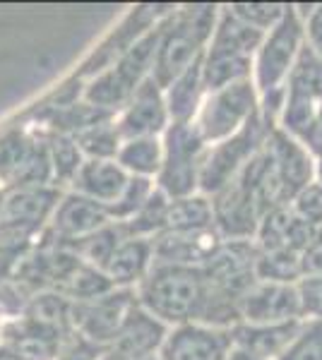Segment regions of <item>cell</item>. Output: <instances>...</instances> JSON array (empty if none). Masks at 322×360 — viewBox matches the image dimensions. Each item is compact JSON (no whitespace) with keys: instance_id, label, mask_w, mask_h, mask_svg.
I'll return each mask as SVG.
<instances>
[{"instance_id":"ee69618b","label":"cell","mask_w":322,"mask_h":360,"mask_svg":"<svg viewBox=\"0 0 322 360\" xmlns=\"http://www.w3.org/2000/svg\"><path fill=\"white\" fill-rule=\"evenodd\" d=\"M0 348H3V324H0Z\"/></svg>"},{"instance_id":"8fae6325","label":"cell","mask_w":322,"mask_h":360,"mask_svg":"<svg viewBox=\"0 0 322 360\" xmlns=\"http://www.w3.org/2000/svg\"><path fill=\"white\" fill-rule=\"evenodd\" d=\"M255 259V240H221L202 264V271L214 291L241 300V295L257 281Z\"/></svg>"},{"instance_id":"83f0119b","label":"cell","mask_w":322,"mask_h":360,"mask_svg":"<svg viewBox=\"0 0 322 360\" xmlns=\"http://www.w3.org/2000/svg\"><path fill=\"white\" fill-rule=\"evenodd\" d=\"M75 142L85 159H116L123 139L116 130V118H111L78 132Z\"/></svg>"},{"instance_id":"e0dca14e","label":"cell","mask_w":322,"mask_h":360,"mask_svg":"<svg viewBox=\"0 0 322 360\" xmlns=\"http://www.w3.org/2000/svg\"><path fill=\"white\" fill-rule=\"evenodd\" d=\"M171 327L159 322L154 315L135 305L130 315L123 322L118 336L113 344L106 348V356L111 360H147L156 358L166 341Z\"/></svg>"},{"instance_id":"836d02e7","label":"cell","mask_w":322,"mask_h":360,"mask_svg":"<svg viewBox=\"0 0 322 360\" xmlns=\"http://www.w3.org/2000/svg\"><path fill=\"white\" fill-rule=\"evenodd\" d=\"M289 5H274V3H238L231 5V13L243 20L245 25L260 29V32H269L279 20L284 17Z\"/></svg>"},{"instance_id":"d6986e66","label":"cell","mask_w":322,"mask_h":360,"mask_svg":"<svg viewBox=\"0 0 322 360\" xmlns=\"http://www.w3.org/2000/svg\"><path fill=\"white\" fill-rule=\"evenodd\" d=\"M303 319L296 322H284V324H245L238 322L231 332V344L233 348L260 360H277L286 348L291 346V341L296 339L298 329H301Z\"/></svg>"},{"instance_id":"52a82bcc","label":"cell","mask_w":322,"mask_h":360,"mask_svg":"<svg viewBox=\"0 0 322 360\" xmlns=\"http://www.w3.org/2000/svg\"><path fill=\"white\" fill-rule=\"evenodd\" d=\"M322 108V60L303 44L284 84V106L277 127L301 142Z\"/></svg>"},{"instance_id":"8992f818","label":"cell","mask_w":322,"mask_h":360,"mask_svg":"<svg viewBox=\"0 0 322 360\" xmlns=\"http://www.w3.org/2000/svg\"><path fill=\"white\" fill-rule=\"evenodd\" d=\"M257 113H260V94L253 79H245V82L204 94L192 125L197 127L204 144L212 147L243 130Z\"/></svg>"},{"instance_id":"5b68a950","label":"cell","mask_w":322,"mask_h":360,"mask_svg":"<svg viewBox=\"0 0 322 360\" xmlns=\"http://www.w3.org/2000/svg\"><path fill=\"white\" fill-rule=\"evenodd\" d=\"M306 37H303V15L294 5L286 8L282 20L277 22L262 39L253 60V84L257 94L265 96L272 91H282L294 68L298 53H301Z\"/></svg>"},{"instance_id":"30bf717a","label":"cell","mask_w":322,"mask_h":360,"mask_svg":"<svg viewBox=\"0 0 322 360\" xmlns=\"http://www.w3.org/2000/svg\"><path fill=\"white\" fill-rule=\"evenodd\" d=\"M265 154L269 164V176L277 188L279 202L289 205L294 197L313 183L315 178V159L298 139L286 135L279 127H272V132L265 139Z\"/></svg>"},{"instance_id":"d4e9b609","label":"cell","mask_w":322,"mask_h":360,"mask_svg":"<svg viewBox=\"0 0 322 360\" xmlns=\"http://www.w3.org/2000/svg\"><path fill=\"white\" fill-rule=\"evenodd\" d=\"M166 231L168 233H204V231H214L212 200L200 193L180 197V200H168Z\"/></svg>"},{"instance_id":"5bb4252c","label":"cell","mask_w":322,"mask_h":360,"mask_svg":"<svg viewBox=\"0 0 322 360\" xmlns=\"http://www.w3.org/2000/svg\"><path fill=\"white\" fill-rule=\"evenodd\" d=\"M168 125H171V118L166 111L163 89L151 77L135 89L125 108L116 115V130L120 139L161 137Z\"/></svg>"},{"instance_id":"b9f144b4","label":"cell","mask_w":322,"mask_h":360,"mask_svg":"<svg viewBox=\"0 0 322 360\" xmlns=\"http://www.w3.org/2000/svg\"><path fill=\"white\" fill-rule=\"evenodd\" d=\"M0 360H22L20 356H17V353H13L10 351V348H0Z\"/></svg>"},{"instance_id":"9c48e42d","label":"cell","mask_w":322,"mask_h":360,"mask_svg":"<svg viewBox=\"0 0 322 360\" xmlns=\"http://www.w3.org/2000/svg\"><path fill=\"white\" fill-rule=\"evenodd\" d=\"M58 200L61 193L49 185L13 190L0 202V245H15V240L32 238L46 221H51Z\"/></svg>"},{"instance_id":"60d3db41","label":"cell","mask_w":322,"mask_h":360,"mask_svg":"<svg viewBox=\"0 0 322 360\" xmlns=\"http://www.w3.org/2000/svg\"><path fill=\"white\" fill-rule=\"evenodd\" d=\"M228 360H260V358H255V356H250V353H243V351H238V348H233Z\"/></svg>"},{"instance_id":"277c9868","label":"cell","mask_w":322,"mask_h":360,"mask_svg":"<svg viewBox=\"0 0 322 360\" xmlns=\"http://www.w3.org/2000/svg\"><path fill=\"white\" fill-rule=\"evenodd\" d=\"M163 164L156 176V188L168 200L190 197L200 190V171L207 144L192 123H171L161 135Z\"/></svg>"},{"instance_id":"d6a6232c","label":"cell","mask_w":322,"mask_h":360,"mask_svg":"<svg viewBox=\"0 0 322 360\" xmlns=\"http://www.w3.org/2000/svg\"><path fill=\"white\" fill-rule=\"evenodd\" d=\"M277 360H322V322L303 319L296 339Z\"/></svg>"},{"instance_id":"6da1fadb","label":"cell","mask_w":322,"mask_h":360,"mask_svg":"<svg viewBox=\"0 0 322 360\" xmlns=\"http://www.w3.org/2000/svg\"><path fill=\"white\" fill-rule=\"evenodd\" d=\"M135 293L142 310L173 329L200 322L209 300V281L202 266L154 262Z\"/></svg>"},{"instance_id":"ac0fdd59","label":"cell","mask_w":322,"mask_h":360,"mask_svg":"<svg viewBox=\"0 0 322 360\" xmlns=\"http://www.w3.org/2000/svg\"><path fill=\"white\" fill-rule=\"evenodd\" d=\"M315 231L310 224L303 221L301 217L289 205L274 207L262 217L255 233V245L260 252H294L301 255Z\"/></svg>"},{"instance_id":"bcb514c9","label":"cell","mask_w":322,"mask_h":360,"mask_svg":"<svg viewBox=\"0 0 322 360\" xmlns=\"http://www.w3.org/2000/svg\"><path fill=\"white\" fill-rule=\"evenodd\" d=\"M147 360H159V358H147Z\"/></svg>"},{"instance_id":"ab89813d","label":"cell","mask_w":322,"mask_h":360,"mask_svg":"<svg viewBox=\"0 0 322 360\" xmlns=\"http://www.w3.org/2000/svg\"><path fill=\"white\" fill-rule=\"evenodd\" d=\"M301 144L313 154V159H322V108L315 115L313 125L308 127L306 137L301 139Z\"/></svg>"},{"instance_id":"4fadbf2b","label":"cell","mask_w":322,"mask_h":360,"mask_svg":"<svg viewBox=\"0 0 322 360\" xmlns=\"http://www.w3.org/2000/svg\"><path fill=\"white\" fill-rule=\"evenodd\" d=\"M238 312L245 324H284L303 319L296 283L255 281L238 300Z\"/></svg>"},{"instance_id":"603a6c76","label":"cell","mask_w":322,"mask_h":360,"mask_svg":"<svg viewBox=\"0 0 322 360\" xmlns=\"http://www.w3.org/2000/svg\"><path fill=\"white\" fill-rule=\"evenodd\" d=\"M204 94L207 91H204V82H202V58H200V60H195L188 70H183L163 89L166 111L171 123H192L197 111H200Z\"/></svg>"},{"instance_id":"4316f807","label":"cell","mask_w":322,"mask_h":360,"mask_svg":"<svg viewBox=\"0 0 322 360\" xmlns=\"http://www.w3.org/2000/svg\"><path fill=\"white\" fill-rule=\"evenodd\" d=\"M166 212H168V197L159 188L151 193V197L144 202V207L125 224H118L125 236L132 238H149L154 240L166 231Z\"/></svg>"},{"instance_id":"f35d334b","label":"cell","mask_w":322,"mask_h":360,"mask_svg":"<svg viewBox=\"0 0 322 360\" xmlns=\"http://www.w3.org/2000/svg\"><path fill=\"white\" fill-rule=\"evenodd\" d=\"M301 271L303 276L322 274V229L315 231L313 240L301 252Z\"/></svg>"},{"instance_id":"ffe728a7","label":"cell","mask_w":322,"mask_h":360,"mask_svg":"<svg viewBox=\"0 0 322 360\" xmlns=\"http://www.w3.org/2000/svg\"><path fill=\"white\" fill-rule=\"evenodd\" d=\"M128 180L130 176L116 164V159H85L73 180V188L75 193L111 209L125 193Z\"/></svg>"},{"instance_id":"7a4b0ae2","label":"cell","mask_w":322,"mask_h":360,"mask_svg":"<svg viewBox=\"0 0 322 360\" xmlns=\"http://www.w3.org/2000/svg\"><path fill=\"white\" fill-rule=\"evenodd\" d=\"M219 8L216 5H185L171 10L163 20V32L159 39L151 79L166 89L183 70L200 60L214 34Z\"/></svg>"},{"instance_id":"44dd1931","label":"cell","mask_w":322,"mask_h":360,"mask_svg":"<svg viewBox=\"0 0 322 360\" xmlns=\"http://www.w3.org/2000/svg\"><path fill=\"white\" fill-rule=\"evenodd\" d=\"M151 264H154V240L125 236L104 266V274L113 281L116 288H135L149 274Z\"/></svg>"},{"instance_id":"cb8c5ba5","label":"cell","mask_w":322,"mask_h":360,"mask_svg":"<svg viewBox=\"0 0 322 360\" xmlns=\"http://www.w3.org/2000/svg\"><path fill=\"white\" fill-rule=\"evenodd\" d=\"M116 164L130 178H156L163 164V142L161 137H137L123 139Z\"/></svg>"},{"instance_id":"8d00e7d4","label":"cell","mask_w":322,"mask_h":360,"mask_svg":"<svg viewBox=\"0 0 322 360\" xmlns=\"http://www.w3.org/2000/svg\"><path fill=\"white\" fill-rule=\"evenodd\" d=\"M104 353H106L104 348L89 344V341L78 334H70V339L63 341L56 360H101Z\"/></svg>"},{"instance_id":"7c38bea8","label":"cell","mask_w":322,"mask_h":360,"mask_svg":"<svg viewBox=\"0 0 322 360\" xmlns=\"http://www.w3.org/2000/svg\"><path fill=\"white\" fill-rule=\"evenodd\" d=\"M209 200L214 212V233L221 240H255L265 212L245 185L233 180Z\"/></svg>"},{"instance_id":"1f68e13d","label":"cell","mask_w":322,"mask_h":360,"mask_svg":"<svg viewBox=\"0 0 322 360\" xmlns=\"http://www.w3.org/2000/svg\"><path fill=\"white\" fill-rule=\"evenodd\" d=\"M154 190H156L154 180H147V178H130V180H128L125 193L120 195V200L109 209L111 221H113V224H125V221H130L135 214H137L140 209L144 207V202L149 200Z\"/></svg>"},{"instance_id":"3957f363","label":"cell","mask_w":322,"mask_h":360,"mask_svg":"<svg viewBox=\"0 0 322 360\" xmlns=\"http://www.w3.org/2000/svg\"><path fill=\"white\" fill-rule=\"evenodd\" d=\"M272 127H277V123H272L260 111L236 135L207 147L202 171H200V195L214 197L226 185H231L238 178V173L245 168V164L262 149V144H265L267 135L272 132Z\"/></svg>"},{"instance_id":"2e32d148","label":"cell","mask_w":322,"mask_h":360,"mask_svg":"<svg viewBox=\"0 0 322 360\" xmlns=\"http://www.w3.org/2000/svg\"><path fill=\"white\" fill-rule=\"evenodd\" d=\"M111 214L106 207L80 193L61 195L51 217V231L63 245H75L85 238L94 236L97 231L111 226Z\"/></svg>"},{"instance_id":"ba28073f","label":"cell","mask_w":322,"mask_h":360,"mask_svg":"<svg viewBox=\"0 0 322 360\" xmlns=\"http://www.w3.org/2000/svg\"><path fill=\"white\" fill-rule=\"evenodd\" d=\"M135 305H137L135 288H113L101 298L73 303L70 327H73V334L106 351Z\"/></svg>"},{"instance_id":"7bdbcfd3","label":"cell","mask_w":322,"mask_h":360,"mask_svg":"<svg viewBox=\"0 0 322 360\" xmlns=\"http://www.w3.org/2000/svg\"><path fill=\"white\" fill-rule=\"evenodd\" d=\"M318 183H322V159H315V178Z\"/></svg>"},{"instance_id":"d590c367","label":"cell","mask_w":322,"mask_h":360,"mask_svg":"<svg viewBox=\"0 0 322 360\" xmlns=\"http://www.w3.org/2000/svg\"><path fill=\"white\" fill-rule=\"evenodd\" d=\"M296 288H298V300H301L303 319L322 322V274L303 276L296 283Z\"/></svg>"},{"instance_id":"f1b7e54d","label":"cell","mask_w":322,"mask_h":360,"mask_svg":"<svg viewBox=\"0 0 322 360\" xmlns=\"http://www.w3.org/2000/svg\"><path fill=\"white\" fill-rule=\"evenodd\" d=\"M255 276H257V281L298 283L303 278L301 255H294V252H260V250H257Z\"/></svg>"},{"instance_id":"f546056e","label":"cell","mask_w":322,"mask_h":360,"mask_svg":"<svg viewBox=\"0 0 322 360\" xmlns=\"http://www.w3.org/2000/svg\"><path fill=\"white\" fill-rule=\"evenodd\" d=\"M123 238H125V233H123L120 226L111 224V226H106V229L97 231L94 236L75 243L73 252L78 255L82 262H87V264H92V266H97V269L104 271V266H106L111 255H113V250L118 248V243L123 240Z\"/></svg>"},{"instance_id":"484cf974","label":"cell","mask_w":322,"mask_h":360,"mask_svg":"<svg viewBox=\"0 0 322 360\" xmlns=\"http://www.w3.org/2000/svg\"><path fill=\"white\" fill-rule=\"evenodd\" d=\"M113 288V281L101 269L82 262V259L66 276V281H63V295L70 303H85V300L101 298V295L111 293Z\"/></svg>"},{"instance_id":"74e56055","label":"cell","mask_w":322,"mask_h":360,"mask_svg":"<svg viewBox=\"0 0 322 360\" xmlns=\"http://www.w3.org/2000/svg\"><path fill=\"white\" fill-rule=\"evenodd\" d=\"M303 15V37L306 46L322 60V5H315Z\"/></svg>"},{"instance_id":"4dcf8cb0","label":"cell","mask_w":322,"mask_h":360,"mask_svg":"<svg viewBox=\"0 0 322 360\" xmlns=\"http://www.w3.org/2000/svg\"><path fill=\"white\" fill-rule=\"evenodd\" d=\"M49 156L51 168H54V180H61V183H73L80 166L85 164V156H82L75 137L58 135V132L49 142Z\"/></svg>"},{"instance_id":"9a60e30c","label":"cell","mask_w":322,"mask_h":360,"mask_svg":"<svg viewBox=\"0 0 322 360\" xmlns=\"http://www.w3.org/2000/svg\"><path fill=\"white\" fill-rule=\"evenodd\" d=\"M233 351L231 332L204 324H180L168 332L159 360H228Z\"/></svg>"},{"instance_id":"f6af8a7d","label":"cell","mask_w":322,"mask_h":360,"mask_svg":"<svg viewBox=\"0 0 322 360\" xmlns=\"http://www.w3.org/2000/svg\"><path fill=\"white\" fill-rule=\"evenodd\" d=\"M101 360H111V358H109V356H106V353H104V358H101Z\"/></svg>"},{"instance_id":"7402d4cb","label":"cell","mask_w":322,"mask_h":360,"mask_svg":"<svg viewBox=\"0 0 322 360\" xmlns=\"http://www.w3.org/2000/svg\"><path fill=\"white\" fill-rule=\"evenodd\" d=\"M221 238L214 231L204 233H161L154 238V262L202 266L214 252Z\"/></svg>"},{"instance_id":"e575fe53","label":"cell","mask_w":322,"mask_h":360,"mask_svg":"<svg viewBox=\"0 0 322 360\" xmlns=\"http://www.w3.org/2000/svg\"><path fill=\"white\" fill-rule=\"evenodd\" d=\"M289 207L294 209L303 221L313 226V229H322V183H318V180L308 183L306 188L289 202Z\"/></svg>"}]
</instances>
